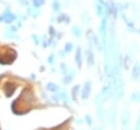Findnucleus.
<instances>
[{"label":"nucleus","mask_w":140,"mask_h":130,"mask_svg":"<svg viewBox=\"0 0 140 130\" xmlns=\"http://www.w3.org/2000/svg\"><path fill=\"white\" fill-rule=\"evenodd\" d=\"M131 77H133V80H138L140 77V64L139 62H136L133 67V70H131Z\"/></svg>","instance_id":"obj_1"},{"label":"nucleus","mask_w":140,"mask_h":130,"mask_svg":"<svg viewBox=\"0 0 140 130\" xmlns=\"http://www.w3.org/2000/svg\"><path fill=\"white\" fill-rule=\"evenodd\" d=\"M90 92H91V83H86V85H84V88H83L82 90V94H81V96H82L83 99H86L89 97V95H90Z\"/></svg>","instance_id":"obj_2"},{"label":"nucleus","mask_w":140,"mask_h":130,"mask_svg":"<svg viewBox=\"0 0 140 130\" xmlns=\"http://www.w3.org/2000/svg\"><path fill=\"white\" fill-rule=\"evenodd\" d=\"M106 23H107V19H103L100 26V32H101V36L103 38V42L105 40V37H106Z\"/></svg>","instance_id":"obj_3"},{"label":"nucleus","mask_w":140,"mask_h":130,"mask_svg":"<svg viewBox=\"0 0 140 130\" xmlns=\"http://www.w3.org/2000/svg\"><path fill=\"white\" fill-rule=\"evenodd\" d=\"M130 64H131V58L129 57V55H126L124 57V66H125V68L128 69L130 67Z\"/></svg>","instance_id":"obj_4"},{"label":"nucleus","mask_w":140,"mask_h":130,"mask_svg":"<svg viewBox=\"0 0 140 130\" xmlns=\"http://www.w3.org/2000/svg\"><path fill=\"white\" fill-rule=\"evenodd\" d=\"M95 11H96V14L99 17L103 15V11H104V7H103L101 3H97L96 5V8H95Z\"/></svg>","instance_id":"obj_5"},{"label":"nucleus","mask_w":140,"mask_h":130,"mask_svg":"<svg viewBox=\"0 0 140 130\" xmlns=\"http://www.w3.org/2000/svg\"><path fill=\"white\" fill-rule=\"evenodd\" d=\"M88 64L90 66L94 64V56H93V52L91 50H88Z\"/></svg>","instance_id":"obj_6"},{"label":"nucleus","mask_w":140,"mask_h":130,"mask_svg":"<svg viewBox=\"0 0 140 130\" xmlns=\"http://www.w3.org/2000/svg\"><path fill=\"white\" fill-rule=\"evenodd\" d=\"M76 62L79 67H81V52H80V48H78L77 50V54H76Z\"/></svg>","instance_id":"obj_7"},{"label":"nucleus","mask_w":140,"mask_h":130,"mask_svg":"<svg viewBox=\"0 0 140 130\" xmlns=\"http://www.w3.org/2000/svg\"><path fill=\"white\" fill-rule=\"evenodd\" d=\"M47 89L49 91H52V92H56V91L58 90V85L55 84V83H48V84H47Z\"/></svg>","instance_id":"obj_8"},{"label":"nucleus","mask_w":140,"mask_h":130,"mask_svg":"<svg viewBox=\"0 0 140 130\" xmlns=\"http://www.w3.org/2000/svg\"><path fill=\"white\" fill-rule=\"evenodd\" d=\"M72 47H73V46H72L71 43H68V44H66V46H65V50H66L67 52H71V50H72Z\"/></svg>","instance_id":"obj_9"},{"label":"nucleus","mask_w":140,"mask_h":130,"mask_svg":"<svg viewBox=\"0 0 140 130\" xmlns=\"http://www.w3.org/2000/svg\"><path fill=\"white\" fill-rule=\"evenodd\" d=\"M72 31H73V34L76 36H80L81 35V30H79L77 26H74V27L72 28Z\"/></svg>","instance_id":"obj_10"},{"label":"nucleus","mask_w":140,"mask_h":130,"mask_svg":"<svg viewBox=\"0 0 140 130\" xmlns=\"http://www.w3.org/2000/svg\"><path fill=\"white\" fill-rule=\"evenodd\" d=\"M139 98H140V95L138 92H135L133 95H131V99H133V101H138Z\"/></svg>","instance_id":"obj_11"},{"label":"nucleus","mask_w":140,"mask_h":130,"mask_svg":"<svg viewBox=\"0 0 140 130\" xmlns=\"http://www.w3.org/2000/svg\"><path fill=\"white\" fill-rule=\"evenodd\" d=\"M53 8H54L55 10H58L59 9V2H58V1H55V3H53Z\"/></svg>","instance_id":"obj_12"}]
</instances>
